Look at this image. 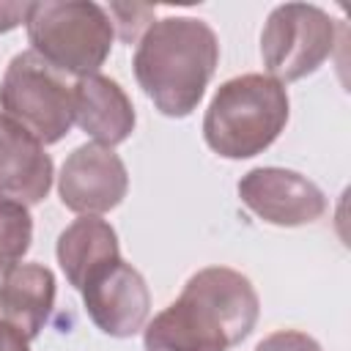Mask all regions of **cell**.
<instances>
[{
    "mask_svg": "<svg viewBox=\"0 0 351 351\" xmlns=\"http://www.w3.org/2000/svg\"><path fill=\"white\" fill-rule=\"evenodd\" d=\"M217 63L219 38L208 22L195 16L154 19L132 58L137 85L167 118H186L197 110Z\"/></svg>",
    "mask_w": 351,
    "mask_h": 351,
    "instance_id": "1",
    "label": "cell"
},
{
    "mask_svg": "<svg viewBox=\"0 0 351 351\" xmlns=\"http://www.w3.org/2000/svg\"><path fill=\"white\" fill-rule=\"evenodd\" d=\"M291 99L269 74H239L225 80L203 115V140L222 159H252L285 129Z\"/></svg>",
    "mask_w": 351,
    "mask_h": 351,
    "instance_id": "2",
    "label": "cell"
},
{
    "mask_svg": "<svg viewBox=\"0 0 351 351\" xmlns=\"http://www.w3.org/2000/svg\"><path fill=\"white\" fill-rule=\"evenodd\" d=\"M30 52L60 74H99L112 49V19L104 5L90 0H44L30 3L27 19Z\"/></svg>",
    "mask_w": 351,
    "mask_h": 351,
    "instance_id": "3",
    "label": "cell"
},
{
    "mask_svg": "<svg viewBox=\"0 0 351 351\" xmlns=\"http://www.w3.org/2000/svg\"><path fill=\"white\" fill-rule=\"evenodd\" d=\"M0 110L41 145H55L74 126V85L36 52L25 49L5 66Z\"/></svg>",
    "mask_w": 351,
    "mask_h": 351,
    "instance_id": "4",
    "label": "cell"
},
{
    "mask_svg": "<svg viewBox=\"0 0 351 351\" xmlns=\"http://www.w3.org/2000/svg\"><path fill=\"white\" fill-rule=\"evenodd\" d=\"M337 47V22L313 3L271 8L261 30V58L271 80L296 82L318 71Z\"/></svg>",
    "mask_w": 351,
    "mask_h": 351,
    "instance_id": "5",
    "label": "cell"
},
{
    "mask_svg": "<svg viewBox=\"0 0 351 351\" xmlns=\"http://www.w3.org/2000/svg\"><path fill=\"white\" fill-rule=\"evenodd\" d=\"M236 192L258 219L277 228L313 225L326 211L324 189L288 167H252L239 178Z\"/></svg>",
    "mask_w": 351,
    "mask_h": 351,
    "instance_id": "6",
    "label": "cell"
},
{
    "mask_svg": "<svg viewBox=\"0 0 351 351\" xmlns=\"http://www.w3.org/2000/svg\"><path fill=\"white\" fill-rule=\"evenodd\" d=\"M129 192V173L123 159L96 143L77 145L60 173H58V195L60 203L80 217H101L123 203Z\"/></svg>",
    "mask_w": 351,
    "mask_h": 351,
    "instance_id": "7",
    "label": "cell"
},
{
    "mask_svg": "<svg viewBox=\"0 0 351 351\" xmlns=\"http://www.w3.org/2000/svg\"><path fill=\"white\" fill-rule=\"evenodd\" d=\"M82 304L93 326L110 337H134L151 313V291L145 277L123 258L93 271L80 288Z\"/></svg>",
    "mask_w": 351,
    "mask_h": 351,
    "instance_id": "8",
    "label": "cell"
},
{
    "mask_svg": "<svg viewBox=\"0 0 351 351\" xmlns=\"http://www.w3.org/2000/svg\"><path fill=\"white\" fill-rule=\"evenodd\" d=\"M145 351H228L230 337L219 315L195 293L181 291L143 326Z\"/></svg>",
    "mask_w": 351,
    "mask_h": 351,
    "instance_id": "9",
    "label": "cell"
},
{
    "mask_svg": "<svg viewBox=\"0 0 351 351\" xmlns=\"http://www.w3.org/2000/svg\"><path fill=\"white\" fill-rule=\"evenodd\" d=\"M55 178L52 156L44 145L0 112V197L22 206H38Z\"/></svg>",
    "mask_w": 351,
    "mask_h": 351,
    "instance_id": "10",
    "label": "cell"
},
{
    "mask_svg": "<svg viewBox=\"0 0 351 351\" xmlns=\"http://www.w3.org/2000/svg\"><path fill=\"white\" fill-rule=\"evenodd\" d=\"M74 123L96 140V145H121L132 137L137 115L126 90L104 77L88 74L74 82Z\"/></svg>",
    "mask_w": 351,
    "mask_h": 351,
    "instance_id": "11",
    "label": "cell"
},
{
    "mask_svg": "<svg viewBox=\"0 0 351 351\" xmlns=\"http://www.w3.org/2000/svg\"><path fill=\"white\" fill-rule=\"evenodd\" d=\"M184 291L195 293L200 302H206L219 315L230 337V346H239L241 340H247L258 324V315H261L258 291L250 282V277L236 269L206 266L184 282Z\"/></svg>",
    "mask_w": 351,
    "mask_h": 351,
    "instance_id": "12",
    "label": "cell"
},
{
    "mask_svg": "<svg viewBox=\"0 0 351 351\" xmlns=\"http://www.w3.org/2000/svg\"><path fill=\"white\" fill-rule=\"evenodd\" d=\"M55 293L58 282L52 269L36 261H19L0 271V318L33 340L55 310Z\"/></svg>",
    "mask_w": 351,
    "mask_h": 351,
    "instance_id": "13",
    "label": "cell"
},
{
    "mask_svg": "<svg viewBox=\"0 0 351 351\" xmlns=\"http://www.w3.org/2000/svg\"><path fill=\"white\" fill-rule=\"evenodd\" d=\"M55 255L69 285L80 291L93 271L121 258L118 233L101 217H77L60 230Z\"/></svg>",
    "mask_w": 351,
    "mask_h": 351,
    "instance_id": "14",
    "label": "cell"
},
{
    "mask_svg": "<svg viewBox=\"0 0 351 351\" xmlns=\"http://www.w3.org/2000/svg\"><path fill=\"white\" fill-rule=\"evenodd\" d=\"M33 241V217L27 206L0 197V271L19 263Z\"/></svg>",
    "mask_w": 351,
    "mask_h": 351,
    "instance_id": "15",
    "label": "cell"
},
{
    "mask_svg": "<svg viewBox=\"0 0 351 351\" xmlns=\"http://www.w3.org/2000/svg\"><path fill=\"white\" fill-rule=\"evenodd\" d=\"M110 19H112V30H118L121 41L132 44V41H140V36L151 27L154 22V8L151 5H121V3H112L107 8Z\"/></svg>",
    "mask_w": 351,
    "mask_h": 351,
    "instance_id": "16",
    "label": "cell"
},
{
    "mask_svg": "<svg viewBox=\"0 0 351 351\" xmlns=\"http://www.w3.org/2000/svg\"><path fill=\"white\" fill-rule=\"evenodd\" d=\"M252 351H324L315 337L299 329H277L266 335Z\"/></svg>",
    "mask_w": 351,
    "mask_h": 351,
    "instance_id": "17",
    "label": "cell"
},
{
    "mask_svg": "<svg viewBox=\"0 0 351 351\" xmlns=\"http://www.w3.org/2000/svg\"><path fill=\"white\" fill-rule=\"evenodd\" d=\"M27 11H30V3H8V0H0V33H8L14 27H19L27 19Z\"/></svg>",
    "mask_w": 351,
    "mask_h": 351,
    "instance_id": "18",
    "label": "cell"
},
{
    "mask_svg": "<svg viewBox=\"0 0 351 351\" xmlns=\"http://www.w3.org/2000/svg\"><path fill=\"white\" fill-rule=\"evenodd\" d=\"M0 351H30V340L5 318H0Z\"/></svg>",
    "mask_w": 351,
    "mask_h": 351,
    "instance_id": "19",
    "label": "cell"
}]
</instances>
